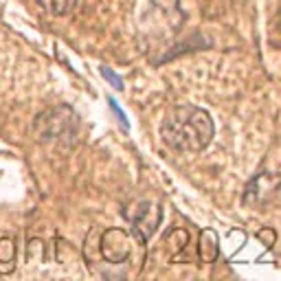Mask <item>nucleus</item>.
I'll return each mask as SVG.
<instances>
[{
    "mask_svg": "<svg viewBox=\"0 0 281 281\" xmlns=\"http://www.w3.org/2000/svg\"><path fill=\"white\" fill-rule=\"evenodd\" d=\"M160 136L176 152H202L215 136L211 114L200 106H174L160 121Z\"/></svg>",
    "mask_w": 281,
    "mask_h": 281,
    "instance_id": "obj_1",
    "label": "nucleus"
},
{
    "mask_svg": "<svg viewBox=\"0 0 281 281\" xmlns=\"http://www.w3.org/2000/svg\"><path fill=\"white\" fill-rule=\"evenodd\" d=\"M33 130L44 143H62V145H71L77 139L79 132V119L73 108L68 106H55L38 114Z\"/></svg>",
    "mask_w": 281,
    "mask_h": 281,
    "instance_id": "obj_2",
    "label": "nucleus"
},
{
    "mask_svg": "<svg viewBox=\"0 0 281 281\" xmlns=\"http://www.w3.org/2000/svg\"><path fill=\"white\" fill-rule=\"evenodd\" d=\"M128 220L132 224V235L141 244H147L163 222V209L156 202H147V200L134 202L132 211H128Z\"/></svg>",
    "mask_w": 281,
    "mask_h": 281,
    "instance_id": "obj_3",
    "label": "nucleus"
},
{
    "mask_svg": "<svg viewBox=\"0 0 281 281\" xmlns=\"http://www.w3.org/2000/svg\"><path fill=\"white\" fill-rule=\"evenodd\" d=\"M281 193V176L263 171L250 178L244 191V204L248 206H266Z\"/></svg>",
    "mask_w": 281,
    "mask_h": 281,
    "instance_id": "obj_4",
    "label": "nucleus"
},
{
    "mask_svg": "<svg viewBox=\"0 0 281 281\" xmlns=\"http://www.w3.org/2000/svg\"><path fill=\"white\" fill-rule=\"evenodd\" d=\"M132 239L130 233L121 226L106 228L99 239V253L108 263H123L130 257Z\"/></svg>",
    "mask_w": 281,
    "mask_h": 281,
    "instance_id": "obj_5",
    "label": "nucleus"
},
{
    "mask_svg": "<svg viewBox=\"0 0 281 281\" xmlns=\"http://www.w3.org/2000/svg\"><path fill=\"white\" fill-rule=\"evenodd\" d=\"M220 255V242H217V233L211 228H202L198 239V259L202 263H213Z\"/></svg>",
    "mask_w": 281,
    "mask_h": 281,
    "instance_id": "obj_6",
    "label": "nucleus"
},
{
    "mask_svg": "<svg viewBox=\"0 0 281 281\" xmlns=\"http://www.w3.org/2000/svg\"><path fill=\"white\" fill-rule=\"evenodd\" d=\"M16 257H18V246L14 237H0V272L9 274L16 270Z\"/></svg>",
    "mask_w": 281,
    "mask_h": 281,
    "instance_id": "obj_7",
    "label": "nucleus"
},
{
    "mask_svg": "<svg viewBox=\"0 0 281 281\" xmlns=\"http://www.w3.org/2000/svg\"><path fill=\"white\" fill-rule=\"evenodd\" d=\"M38 5L47 11V14L68 16L73 9L77 7V0H38Z\"/></svg>",
    "mask_w": 281,
    "mask_h": 281,
    "instance_id": "obj_8",
    "label": "nucleus"
},
{
    "mask_svg": "<svg viewBox=\"0 0 281 281\" xmlns=\"http://www.w3.org/2000/svg\"><path fill=\"white\" fill-rule=\"evenodd\" d=\"M27 259L29 263H40L44 259V244H42V239H31L27 246Z\"/></svg>",
    "mask_w": 281,
    "mask_h": 281,
    "instance_id": "obj_9",
    "label": "nucleus"
},
{
    "mask_svg": "<svg viewBox=\"0 0 281 281\" xmlns=\"http://www.w3.org/2000/svg\"><path fill=\"white\" fill-rule=\"evenodd\" d=\"M152 5L154 7H158L163 14H167V16H178V18H182L178 0H152Z\"/></svg>",
    "mask_w": 281,
    "mask_h": 281,
    "instance_id": "obj_10",
    "label": "nucleus"
},
{
    "mask_svg": "<svg viewBox=\"0 0 281 281\" xmlns=\"http://www.w3.org/2000/svg\"><path fill=\"white\" fill-rule=\"evenodd\" d=\"M257 239H259V242H263V246H266V248H272L274 242H277V233H274V228L266 226V228H261V231L257 233Z\"/></svg>",
    "mask_w": 281,
    "mask_h": 281,
    "instance_id": "obj_11",
    "label": "nucleus"
},
{
    "mask_svg": "<svg viewBox=\"0 0 281 281\" xmlns=\"http://www.w3.org/2000/svg\"><path fill=\"white\" fill-rule=\"evenodd\" d=\"M101 75L106 77L108 82H110V84H112L117 90H123V82H121V79H119L117 75H114V73L110 71V68H101Z\"/></svg>",
    "mask_w": 281,
    "mask_h": 281,
    "instance_id": "obj_12",
    "label": "nucleus"
}]
</instances>
